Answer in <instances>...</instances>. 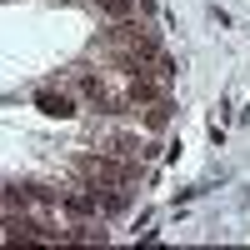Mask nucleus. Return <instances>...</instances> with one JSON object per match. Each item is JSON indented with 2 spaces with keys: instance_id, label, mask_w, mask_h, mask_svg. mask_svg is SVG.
I'll list each match as a JSON object with an SVG mask.
<instances>
[{
  "instance_id": "obj_1",
  "label": "nucleus",
  "mask_w": 250,
  "mask_h": 250,
  "mask_svg": "<svg viewBox=\"0 0 250 250\" xmlns=\"http://www.w3.org/2000/svg\"><path fill=\"white\" fill-rule=\"evenodd\" d=\"M35 105H40V115H50V120H70L80 110V100H75V90H40Z\"/></svg>"
},
{
  "instance_id": "obj_2",
  "label": "nucleus",
  "mask_w": 250,
  "mask_h": 250,
  "mask_svg": "<svg viewBox=\"0 0 250 250\" xmlns=\"http://www.w3.org/2000/svg\"><path fill=\"white\" fill-rule=\"evenodd\" d=\"M165 120H170V105H165V100H155L150 115H145V125H150V130H165Z\"/></svg>"
}]
</instances>
